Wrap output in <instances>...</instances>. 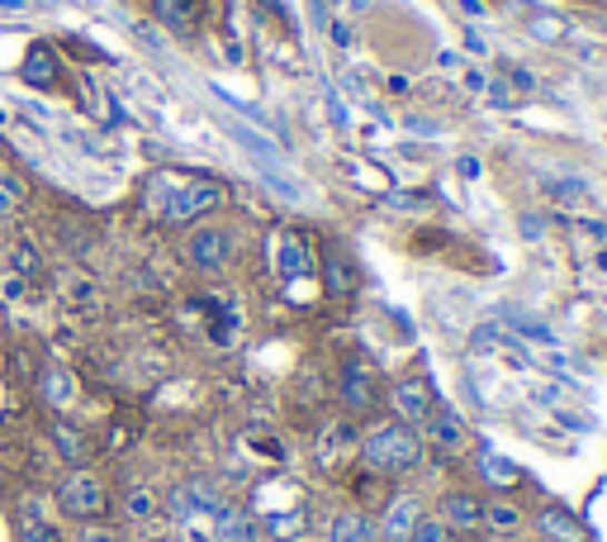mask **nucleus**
<instances>
[{"instance_id":"nucleus-1","label":"nucleus","mask_w":607,"mask_h":542,"mask_svg":"<svg viewBox=\"0 0 607 542\" xmlns=\"http://www.w3.org/2000/svg\"><path fill=\"white\" fill-rule=\"evenodd\" d=\"M361 462L375 476H404L422 462V438L399 418H389V424H375L361 438Z\"/></svg>"},{"instance_id":"nucleus-2","label":"nucleus","mask_w":607,"mask_h":542,"mask_svg":"<svg viewBox=\"0 0 607 542\" xmlns=\"http://www.w3.org/2000/svg\"><path fill=\"white\" fill-rule=\"evenodd\" d=\"M105 504H110V495H105V481L96 476V471H71V476L58 485V510L67 519H81V523H91L105 514Z\"/></svg>"},{"instance_id":"nucleus-3","label":"nucleus","mask_w":607,"mask_h":542,"mask_svg":"<svg viewBox=\"0 0 607 542\" xmlns=\"http://www.w3.org/2000/svg\"><path fill=\"white\" fill-rule=\"evenodd\" d=\"M219 200H223V190L213 181H171L167 200H162V219L167 224H190V219L209 215Z\"/></svg>"},{"instance_id":"nucleus-4","label":"nucleus","mask_w":607,"mask_h":542,"mask_svg":"<svg viewBox=\"0 0 607 542\" xmlns=\"http://www.w3.org/2000/svg\"><path fill=\"white\" fill-rule=\"evenodd\" d=\"M389 410H395V418L399 424H422L427 414L437 410V395H432V386H427L422 376H404V381H395V391H389Z\"/></svg>"},{"instance_id":"nucleus-5","label":"nucleus","mask_w":607,"mask_h":542,"mask_svg":"<svg viewBox=\"0 0 607 542\" xmlns=\"http://www.w3.org/2000/svg\"><path fill=\"white\" fill-rule=\"evenodd\" d=\"M422 433H427V443H432L437 452H446V457H451V452H460L470 443V428H466V418H460L456 410H432L422 418Z\"/></svg>"},{"instance_id":"nucleus-6","label":"nucleus","mask_w":607,"mask_h":542,"mask_svg":"<svg viewBox=\"0 0 607 542\" xmlns=\"http://www.w3.org/2000/svg\"><path fill=\"white\" fill-rule=\"evenodd\" d=\"M441 523L451 533H479L485 529V500L470 491H446L441 495Z\"/></svg>"},{"instance_id":"nucleus-7","label":"nucleus","mask_w":607,"mask_h":542,"mask_svg":"<svg viewBox=\"0 0 607 542\" xmlns=\"http://www.w3.org/2000/svg\"><path fill=\"white\" fill-rule=\"evenodd\" d=\"M418 519H422L418 495H395L385 504V519H380V529H375V538L380 542H408L414 529H418Z\"/></svg>"},{"instance_id":"nucleus-8","label":"nucleus","mask_w":607,"mask_h":542,"mask_svg":"<svg viewBox=\"0 0 607 542\" xmlns=\"http://www.w3.org/2000/svg\"><path fill=\"white\" fill-rule=\"evenodd\" d=\"M228 257H233V238H228L223 229H200L190 234V262L200 272H219L228 267Z\"/></svg>"},{"instance_id":"nucleus-9","label":"nucleus","mask_w":607,"mask_h":542,"mask_svg":"<svg viewBox=\"0 0 607 542\" xmlns=\"http://www.w3.org/2000/svg\"><path fill=\"white\" fill-rule=\"evenodd\" d=\"M375 400H380V376H375L366 362H351L342 372V405L361 414L375 405Z\"/></svg>"},{"instance_id":"nucleus-10","label":"nucleus","mask_w":607,"mask_h":542,"mask_svg":"<svg viewBox=\"0 0 607 542\" xmlns=\"http://www.w3.org/2000/svg\"><path fill=\"white\" fill-rule=\"evenodd\" d=\"M537 533H541L546 542H588L584 523L569 514V510H560V504H546V510L537 514Z\"/></svg>"},{"instance_id":"nucleus-11","label":"nucleus","mask_w":607,"mask_h":542,"mask_svg":"<svg viewBox=\"0 0 607 542\" xmlns=\"http://www.w3.org/2000/svg\"><path fill=\"white\" fill-rule=\"evenodd\" d=\"M261 533H257V523H252V514H242V510H223L213 514V542H257Z\"/></svg>"},{"instance_id":"nucleus-12","label":"nucleus","mask_w":607,"mask_h":542,"mask_svg":"<svg viewBox=\"0 0 607 542\" xmlns=\"http://www.w3.org/2000/svg\"><path fill=\"white\" fill-rule=\"evenodd\" d=\"M328 542H375V523L366 519V510H342L328 523Z\"/></svg>"},{"instance_id":"nucleus-13","label":"nucleus","mask_w":607,"mask_h":542,"mask_svg":"<svg viewBox=\"0 0 607 542\" xmlns=\"http://www.w3.org/2000/svg\"><path fill=\"white\" fill-rule=\"evenodd\" d=\"M20 77H24L29 86H39V91H52V86H58V58H52L48 43H33V48H29Z\"/></svg>"},{"instance_id":"nucleus-14","label":"nucleus","mask_w":607,"mask_h":542,"mask_svg":"<svg viewBox=\"0 0 607 542\" xmlns=\"http://www.w3.org/2000/svg\"><path fill=\"white\" fill-rule=\"evenodd\" d=\"M52 447H58V457L67 466H77V471L91 462V443H86V433L71 428V424H52Z\"/></svg>"},{"instance_id":"nucleus-15","label":"nucleus","mask_w":607,"mask_h":542,"mask_svg":"<svg viewBox=\"0 0 607 542\" xmlns=\"http://www.w3.org/2000/svg\"><path fill=\"white\" fill-rule=\"evenodd\" d=\"M479 476L494 491H517V481H523V471H517L508 457H498V452H479Z\"/></svg>"},{"instance_id":"nucleus-16","label":"nucleus","mask_w":607,"mask_h":542,"mask_svg":"<svg viewBox=\"0 0 607 542\" xmlns=\"http://www.w3.org/2000/svg\"><path fill=\"white\" fill-rule=\"evenodd\" d=\"M485 529H494V533H517L523 529V510L517 504H508V500H494V504H485Z\"/></svg>"},{"instance_id":"nucleus-17","label":"nucleus","mask_w":607,"mask_h":542,"mask_svg":"<svg viewBox=\"0 0 607 542\" xmlns=\"http://www.w3.org/2000/svg\"><path fill=\"white\" fill-rule=\"evenodd\" d=\"M43 400L52 410L71 405V376L62 372V366H48V372H43Z\"/></svg>"},{"instance_id":"nucleus-18","label":"nucleus","mask_w":607,"mask_h":542,"mask_svg":"<svg viewBox=\"0 0 607 542\" xmlns=\"http://www.w3.org/2000/svg\"><path fill=\"white\" fill-rule=\"evenodd\" d=\"M152 10L162 14V20L171 29H186L190 24V14H195V0H152Z\"/></svg>"},{"instance_id":"nucleus-19","label":"nucleus","mask_w":607,"mask_h":542,"mask_svg":"<svg viewBox=\"0 0 607 542\" xmlns=\"http://www.w3.org/2000/svg\"><path fill=\"white\" fill-rule=\"evenodd\" d=\"M408 542H451V529H446L441 519H418V529Z\"/></svg>"},{"instance_id":"nucleus-20","label":"nucleus","mask_w":607,"mask_h":542,"mask_svg":"<svg viewBox=\"0 0 607 542\" xmlns=\"http://www.w3.org/2000/svg\"><path fill=\"white\" fill-rule=\"evenodd\" d=\"M20 542H58V529H48L43 519H24L20 523Z\"/></svg>"},{"instance_id":"nucleus-21","label":"nucleus","mask_w":607,"mask_h":542,"mask_svg":"<svg viewBox=\"0 0 607 542\" xmlns=\"http://www.w3.org/2000/svg\"><path fill=\"white\" fill-rule=\"evenodd\" d=\"M157 510V495L148 491V485H138V491H129V514L133 519H148Z\"/></svg>"},{"instance_id":"nucleus-22","label":"nucleus","mask_w":607,"mask_h":542,"mask_svg":"<svg viewBox=\"0 0 607 542\" xmlns=\"http://www.w3.org/2000/svg\"><path fill=\"white\" fill-rule=\"evenodd\" d=\"M531 29H537V39H546V43H556L560 33H565V24L550 20V14H531Z\"/></svg>"},{"instance_id":"nucleus-23","label":"nucleus","mask_w":607,"mask_h":542,"mask_svg":"<svg viewBox=\"0 0 607 542\" xmlns=\"http://www.w3.org/2000/svg\"><path fill=\"white\" fill-rule=\"evenodd\" d=\"M81 542H123L119 533H110V529H86L81 533Z\"/></svg>"},{"instance_id":"nucleus-24","label":"nucleus","mask_w":607,"mask_h":542,"mask_svg":"<svg viewBox=\"0 0 607 542\" xmlns=\"http://www.w3.org/2000/svg\"><path fill=\"white\" fill-rule=\"evenodd\" d=\"M598 6H607V0H598Z\"/></svg>"}]
</instances>
